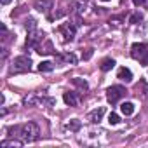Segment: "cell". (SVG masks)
<instances>
[{"label":"cell","mask_w":148,"mask_h":148,"mask_svg":"<svg viewBox=\"0 0 148 148\" xmlns=\"http://www.w3.org/2000/svg\"><path fill=\"white\" fill-rule=\"evenodd\" d=\"M101 2H110V0H101Z\"/></svg>","instance_id":"obj_27"},{"label":"cell","mask_w":148,"mask_h":148,"mask_svg":"<svg viewBox=\"0 0 148 148\" xmlns=\"http://www.w3.org/2000/svg\"><path fill=\"white\" fill-rule=\"evenodd\" d=\"M37 52H40V54H52V52H54V45H52V42L45 38L42 44H38Z\"/></svg>","instance_id":"obj_11"},{"label":"cell","mask_w":148,"mask_h":148,"mask_svg":"<svg viewBox=\"0 0 148 148\" xmlns=\"http://www.w3.org/2000/svg\"><path fill=\"white\" fill-rule=\"evenodd\" d=\"M71 84H73V86H77V87H79L82 92L89 89V84H87V80H84V79H80V77H75V79H71Z\"/></svg>","instance_id":"obj_16"},{"label":"cell","mask_w":148,"mask_h":148,"mask_svg":"<svg viewBox=\"0 0 148 148\" xmlns=\"http://www.w3.org/2000/svg\"><path fill=\"white\" fill-rule=\"evenodd\" d=\"M143 21V14L141 12H132L131 16H129V23L131 25H139Z\"/></svg>","instance_id":"obj_19"},{"label":"cell","mask_w":148,"mask_h":148,"mask_svg":"<svg viewBox=\"0 0 148 148\" xmlns=\"http://www.w3.org/2000/svg\"><path fill=\"white\" fill-rule=\"evenodd\" d=\"M108 122H110V125H117V124L120 122V117H119L117 113H110V115H108Z\"/></svg>","instance_id":"obj_21"},{"label":"cell","mask_w":148,"mask_h":148,"mask_svg":"<svg viewBox=\"0 0 148 148\" xmlns=\"http://www.w3.org/2000/svg\"><path fill=\"white\" fill-rule=\"evenodd\" d=\"M120 112H122V115H125V117L132 115V113H134V103H131V101L122 103V105H120Z\"/></svg>","instance_id":"obj_14"},{"label":"cell","mask_w":148,"mask_h":148,"mask_svg":"<svg viewBox=\"0 0 148 148\" xmlns=\"http://www.w3.org/2000/svg\"><path fill=\"white\" fill-rule=\"evenodd\" d=\"M25 26H26V30H28V32H33V30H37V21H35L33 18H26Z\"/></svg>","instance_id":"obj_20"},{"label":"cell","mask_w":148,"mask_h":148,"mask_svg":"<svg viewBox=\"0 0 148 148\" xmlns=\"http://www.w3.org/2000/svg\"><path fill=\"white\" fill-rule=\"evenodd\" d=\"M145 9L148 11V0H146V2H145Z\"/></svg>","instance_id":"obj_26"},{"label":"cell","mask_w":148,"mask_h":148,"mask_svg":"<svg viewBox=\"0 0 148 148\" xmlns=\"http://www.w3.org/2000/svg\"><path fill=\"white\" fill-rule=\"evenodd\" d=\"M115 64H117V63H115V59H113V58H106V59H103V61H101L99 68H101V71H110Z\"/></svg>","instance_id":"obj_15"},{"label":"cell","mask_w":148,"mask_h":148,"mask_svg":"<svg viewBox=\"0 0 148 148\" xmlns=\"http://www.w3.org/2000/svg\"><path fill=\"white\" fill-rule=\"evenodd\" d=\"M131 56L132 59L139 61L143 66H148V44H132L131 45Z\"/></svg>","instance_id":"obj_2"},{"label":"cell","mask_w":148,"mask_h":148,"mask_svg":"<svg viewBox=\"0 0 148 148\" xmlns=\"http://www.w3.org/2000/svg\"><path fill=\"white\" fill-rule=\"evenodd\" d=\"M33 7H35L38 12H42V14H47V12H49V11L54 7V0H35Z\"/></svg>","instance_id":"obj_7"},{"label":"cell","mask_w":148,"mask_h":148,"mask_svg":"<svg viewBox=\"0 0 148 148\" xmlns=\"http://www.w3.org/2000/svg\"><path fill=\"white\" fill-rule=\"evenodd\" d=\"M145 2H146V0H132V4H134L136 7H139V5H145Z\"/></svg>","instance_id":"obj_24"},{"label":"cell","mask_w":148,"mask_h":148,"mask_svg":"<svg viewBox=\"0 0 148 148\" xmlns=\"http://www.w3.org/2000/svg\"><path fill=\"white\" fill-rule=\"evenodd\" d=\"M92 52H94V49H86V52H82V59H84V61H87V59H91V56H92Z\"/></svg>","instance_id":"obj_23"},{"label":"cell","mask_w":148,"mask_h":148,"mask_svg":"<svg viewBox=\"0 0 148 148\" xmlns=\"http://www.w3.org/2000/svg\"><path fill=\"white\" fill-rule=\"evenodd\" d=\"M7 131L11 132L9 136L21 138L25 143H32V141H37L40 138V129L35 122H26L23 125H14V127H9Z\"/></svg>","instance_id":"obj_1"},{"label":"cell","mask_w":148,"mask_h":148,"mask_svg":"<svg viewBox=\"0 0 148 148\" xmlns=\"http://www.w3.org/2000/svg\"><path fill=\"white\" fill-rule=\"evenodd\" d=\"M56 61L58 63H64V64H77V56L73 52H63V54L56 56Z\"/></svg>","instance_id":"obj_9"},{"label":"cell","mask_w":148,"mask_h":148,"mask_svg":"<svg viewBox=\"0 0 148 148\" xmlns=\"http://www.w3.org/2000/svg\"><path fill=\"white\" fill-rule=\"evenodd\" d=\"M12 2V0H0V4H2V5H7V4H11Z\"/></svg>","instance_id":"obj_25"},{"label":"cell","mask_w":148,"mask_h":148,"mask_svg":"<svg viewBox=\"0 0 148 148\" xmlns=\"http://www.w3.org/2000/svg\"><path fill=\"white\" fill-rule=\"evenodd\" d=\"M45 40V35L44 32H38V30H33V32H28V37H26V47H38V44H42Z\"/></svg>","instance_id":"obj_5"},{"label":"cell","mask_w":148,"mask_h":148,"mask_svg":"<svg viewBox=\"0 0 148 148\" xmlns=\"http://www.w3.org/2000/svg\"><path fill=\"white\" fill-rule=\"evenodd\" d=\"M138 89H141L143 96H145V98H148V82L141 80V82H139V86H138Z\"/></svg>","instance_id":"obj_22"},{"label":"cell","mask_w":148,"mask_h":148,"mask_svg":"<svg viewBox=\"0 0 148 148\" xmlns=\"http://www.w3.org/2000/svg\"><path fill=\"white\" fill-rule=\"evenodd\" d=\"M32 70V59L30 56H18L14 58L11 64V73H26Z\"/></svg>","instance_id":"obj_3"},{"label":"cell","mask_w":148,"mask_h":148,"mask_svg":"<svg viewBox=\"0 0 148 148\" xmlns=\"http://www.w3.org/2000/svg\"><path fill=\"white\" fill-rule=\"evenodd\" d=\"M103 115H105V108L99 106V108H96V110H92V112L89 113V120H91L92 124H99L101 119H103Z\"/></svg>","instance_id":"obj_12"},{"label":"cell","mask_w":148,"mask_h":148,"mask_svg":"<svg viewBox=\"0 0 148 148\" xmlns=\"http://www.w3.org/2000/svg\"><path fill=\"white\" fill-rule=\"evenodd\" d=\"M63 101L68 106H77L80 103V94L79 92H73V91H68V92L63 94Z\"/></svg>","instance_id":"obj_8"},{"label":"cell","mask_w":148,"mask_h":148,"mask_svg":"<svg viewBox=\"0 0 148 148\" xmlns=\"http://www.w3.org/2000/svg\"><path fill=\"white\" fill-rule=\"evenodd\" d=\"M23 139H16V138H12V139H4V141H0V148H7V146H16V148H19V146H23Z\"/></svg>","instance_id":"obj_13"},{"label":"cell","mask_w":148,"mask_h":148,"mask_svg":"<svg viewBox=\"0 0 148 148\" xmlns=\"http://www.w3.org/2000/svg\"><path fill=\"white\" fill-rule=\"evenodd\" d=\"M125 94H127V91L124 86H112L106 89V99L112 105H117L122 98H125Z\"/></svg>","instance_id":"obj_4"},{"label":"cell","mask_w":148,"mask_h":148,"mask_svg":"<svg viewBox=\"0 0 148 148\" xmlns=\"http://www.w3.org/2000/svg\"><path fill=\"white\" fill-rule=\"evenodd\" d=\"M117 79L122 80V82H125V84H129V82H132V71H131L129 68L122 66V68H119V71H117Z\"/></svg>","instance_id":"obj_10"},{"label":"cell","mask_w":148,"mask_h":148,"mask_svg":"<svg viewBox=\"0 0 148 148\" xmlns=\"http://www.w3.org/2000/svg\"><path fill=\"white\" fill-rule=\"evenodd\" d=\"M59 32L64 37V40H73L75 38V33H77V26L73 23H63L59 26Z\"/></svg>","instance_id":"obj_6"},{"label":"cell","mask_w":148,"mask_h":148,"mask_svg":"<svg viewBox=\"0 0 148 148\" xmlns=\"http://www.w3.org/2000/svg\"><path fill=\"white\" fill-rule=\"evenodd\" d=\"M52 70H54V63H51V61H42L38 64V71L40 73H47V71H52Z\"/></svg>","instance_id":"obj_18"},{"label":"cell","mask_w":148,"mask_h":148,"mask_svg":"<svg viewBox=\"0 0 148 148\" xmlns=\"http://www.w3.org/2000/svg\"><path fill=\"white\" fill-rule=\"evenodd\" d=\"M80 127H82V122H80L79 119H71V120L66 124V129H70L71 132H77Z\"/></svg>","instance_id":"obj_17"}]
</instances>
